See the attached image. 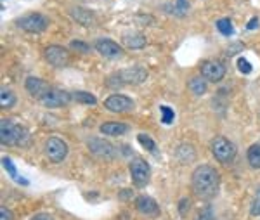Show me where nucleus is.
Segmentation results:
<instances>
[{"instance_id": "nucleus-11", "label": "nucleus", "mask_w": 260, "mask_h": 220, "mask_svg": "<svg viewBox=\"0 0 260 220\" xmlns=\"http://www.w3.org/2000/svg\"><path fill=\"white\" fill-rule=\"evenodd\" d=\"M106 109H110L111 113H127L134 109V101L127 96L121 94H113L104 101Z\"/></svg>"}, {"instance_id": "nucleus-14", "label": "nucleus", "mask_w": 260, "mask_h": 220, "mask_svg": "<svg viewBox=\"0 0 260 220\" xmlns=\"http://www.w3.org/2000/svg\"><path fill=\"white\" fill-rule=\"evenodd\" d=\"M24 85H26V90L30 92L33 97H37V99H40V101H42V97L52 88L47 82H44L42 78H37V77H28Z\"/></svg>"}, {"instance_id": "nucleus-26", "label": "nucleus", "mask_w": 260, "mask_h": 220, "mask_svg": "<svg viewBox=\"0 0 260 220\" xmlns=\"http://www.w3.org/2000/svg\"><path fill=\"white\" fill-rule=\"evenodd\" d=\"M217 29L222 33L224 37H231L234 33V28H233V23H231L229 18H222L217 21Z\"/></svg>"}, {"instance_id": "nucleus-8", "label": "nucleus", "mask_w": 260, "mask_h": 220, "mask_svg": "<svg viewBox=\"0 0 260 220\" xmlns=\"http://www.w3.org/2000/svg\"><path fill=\"white\" fill-rule=\"evenodd\" d=\"M87 146H89V149L92 151V154L99 156V158H104V160H113L118 154V149H116L111 142L104 141V139H99V137H92L90 141L87 142Z\"/></svg>"}, {"instance_id": "nucleus-36", "label": "nucleus", "mask_w": 260, "mask_h": 220, "mask_svg": "<svg viewBox=\"0 0 260 220\" xmlns=\"http://www.w3.org/2000/svg\"><path fill=\"white\" fill-rule=\"evenodd\" d=\"M31 220H52V217H50L49 213H39V215H35Z\"/></svg>"}, {"instance_id": "nucleus-20", "label": "nucleus", "mask_w": 260, "mask_h": 220, "mask_svg": "<svg viewBox=\"0 0 260 220\" xmlns=\"http://www.w3.org/2000/svg\"><path fill=\"white\" fill-rule=\"evenodd\" d=\"M2 165H4V168L7 170V173L11 175V179H14L16 182H19V184H23V185H28V180L23 179V177L19 175L18 170H16V165L12 163L11 158H2Z\"/></svg>"}, {"instance_id": "nucleus-34", "label": "nucleus", "mask_w": 260, "mask_h": 220, "mask_svg": "<svg viewBox=\"0 0 260 220\" xmlns=\"http://www.w3.org/2000/svg\"><path fill=\"white\" fill-rule=\"evenodd\" d=\"M0 220H12V213L6 206H0Z\"/></svg>"}, {"instance_id": "nucleus-15", "label": "nucleus", "mask_w": 260, "mask_h": 220, "mask_svg": "<svg viewBox=\"0 0 260 220\" xmlns=\"http://www.w3.org/2000/svg\"><path fill=\"white\" fill-rule=\"evenodd\" d=\"M136 210L139 213L146 215V217H153V215H158L160 213V206L158 203L149 196H139L136 200Z\"/></svg>"}, {"instance_id": "nucleus-6", "label": "nucleus", "mask_w": 260, "mask_h": 220, "mask_svg": "<svg viewBox=\"0 0 260 220\" xmlns=\"http://www.w3.org/2000/svg\"><path fill=\"white\" fill-rule=\"evenodd\" d=\"M128 170H130V177H132L134 184H136L137 187H144V185L149 182L151 168H149V165L146 160L134 158L128 165Z\"/></svg>"}, {"instance_id": "nucleus-7", "label": "nucleus", "mask_w": 260, "mask_h": 220, "mask_svg": "<svg viewBox=\"0 0 260 220\" xmlns=\"http://www.w3.org/2000/svg\"><path fill=\"white\" fill-rule=\"evenodd\" d=\"M201 77L207 82H220L225 77V66L217 59H208L201 62Z\"/></svg>"}, {"instance_id": "nucleus-27", "label": "nucleus", "mask_w": 260, "mask_h": 220, "mask_svg": "<svg viewBox=\"0 0 260 220\" xmlns=\"http://www.w3.org/2000/svg\"><path fill=\"white\" fill-rule=\"evenodd\" d=\"M160 113H161V123L163 125H170L175 118L174 109L169 108V106H160Z\"/></svg>"}, {"instance_id": "nucleus-13", "label": "nucleus", "mask_w": 260, "mask_h": 220, "mask_svg": "<svg viewBox=\"0 0 260 220\" xmlns=\"http://www.w3.org/2000/svg\"><path fill=\"white\" fill-rule=\"evenodd\" d=\"M118 78L123 83H132V85H139V83L146 82L148 78V71L141 66H134V68H125L118 73Z\"/></svg>"}, {"instance_id": "nucleus-30", "label": "nucleus", "mask_w": 260, "mask_h": 220, "mask_svg": "<svg viewBox=\"0 0 260 220\" xmlns=\"http://www.w3.org/2000/svg\"><path fill=\"white\" fill-rule=\"evenodd\" d=\"M238 70H240L243 75H250L251 73V65L246 61L245 57H240L238 59Z\"/></svg>"}, {"instance_id": "nucleus-4", "label": "nucleus", "mask_w": 260, "mask_h": 220, "mask_svg": "<svg viewBox=\"0 0 260 220\" xmlns=\"http://www.w3.org/2000/svg\"><path fill=\"white\" fill-rule=\"evenodd\" d=\"M44 153L47 156L49 162L61 163L62 160L68 156V144L59 137H49L47 141H45Z\"/></svg>"}, {"instance_id": "nucleus-2", "label": "nucleus", "mask_w": 260, "mask_h": 220, "mask_svg": "<svg viewBox=\"0 0 260 220\" xmlns=\"http://www.w3.org/2000/svg\"><path fill=\"white\" fill-rule=\"evenodd\" d=\"M23 141H28V132L23 127L11 120L0 121V142L4 146H19Z\"/></svg>"}, {"instance_id": "nucleus-32", "label": "nucleus", "mask_w": 260, "mask_h": 220, "mask_svg": "<svg viewBox=\"0 0 260 220\" xmlns=\"http://www.w3.org/2000/svg\"><path fill=\"white\" fill-rule=\"evenodd\" d=\"M189 205H191V201L187 200V198H184V200L179 201V213L182 215V217H186V213L189 211Z\"/></svg>"}, {"instance_id": "nucleus-9", "label": "nucleus", "mask_w": 260, "mask_h": 220, "mask_svg": "<svg viewBox=\"0 0 260 220\" xmlns=\"http://www.w3.org/2000/svg\"><path fill=\"white\" fill-rule=\"evenodd\" d=\"M44 54L47 62L54 68H66L70 65V52L61 45H49Z\"/></svg>"}, {"instance_id": "nucleus-12", "label": "nucleus", "mask_w": 260, "mask_h": 220, "mask_svg": "<svg viewBox=\"0 0 260 220\" xmlns=\"http://www.w3.org/2000/svg\"><path fill=\"white\" fill-rule=\"evenodd\" d=\"M95 50L101 54V56L108 57V59H118L123 56V49L121 45H118L116 42H113L110 39H99L95 42Z\"/></svg>"}, {"instance_id": "nucleus-22", "label": "nucleus", "mask_w": 260, "mask_h": 220, "mask_svg": "<svg viewBox=\"0 0 260 220\" xmlns=\"http://www.w3.org/2000/svg\"><path fill=\"white\" fill-rule=\"evenodd\" d=\"M246 158H248V163H250L251 168H257V170H260V144H253V146L248 147Z\"/></svg>"}, {"instance_id": "nucleus-25", "label": "nucleus", "mask_w": 260, "mask_h": 220, "mask_svg": "<svg viewBox=\"0 0 260 220\" xmlns=\"http://www.w3.org/2000/svg\"><path fill=\"white\" fill-rule=\"evenodd\" d=\"M137 141H139V144H141L142 147H144L146 151H149V153L156 154V144H154V141L149 137V135L139 134V135H137Z\"/></svg>"}, {"instance_id": "nucleus-33", "label": "nucleus", "mask_w": 260, "mask_h": 220, "mask_svg": "<svg viewBox=\"0 0 260 220\" xmlns=\"http://www.w3.org/2000/svg\"><path fill=\"white\" fill-rule=\"evenodd\" d=\"M196 220H215V218H213V213L210 208H205L203 211H200V215Z\"/></svg>"}, {"instance_id": "nucleus-16", "label": "nucleus", "mask_w": 260, "mask_h": 220, "mask_svg": "<svg viewBox=\"0 0 260 220\" xmlns=\"http://www.w3.org/2000/svg\"><path fill=\"white\" fill-rule=\"evenodd\" d=\"M71 16H73V19L77 21L78 24H82V26H85V28H90L95 24L94 12L83 9V7H75V9H71Z\"/></svg>"}, {"instance_id": "nucleus-29", "label": "nucleus", "mask_w": 260, "mask_h": 220, "mask_svg": "<svg viewBox=\"0 0 260 220\" xmlns=\"http://www.w3.org/2000/svg\"><path fill=\"white\" fill-rule=\"evenodd\" d=\"M250 213L253 215V217H260V189L255 194L253 201H251V206H250Z\"/></svg>"}, {"instance_id": "nucleus-5", "label": "nucleus", "mask_w": 260, "mask_h": 220, "mask_svg": "<svg viewBox=\"0 0 260 220\" xmlns=\"http://www.w3.org/2000/svg\"><path fill=\"white\" fill-rule=\"evenodd\" d=\"M16 24L24 29V32L30 33H42L45 32L49 26V19L45 18L44 14H39V12H31V14H26L23 18L16 19Z\"/></svg>"}, {"instance_id": "nucleus-28", "label": "nucleus", "mask_w": 260, "mask_h": 220, "mask_svg": "<svg viewBox=\"0 0 260 220\" xmlns=\"http://www.w3.org/2000/svg\"><path fill=\"white\" fill-rule=\"evenodd\" d=\"M70 47L73 50H77L78 54H87L90 50V45H87L85 42H82V40H73L70 44Z\"/></svg>"}, {"instance_id": "nucleus-24", "label": "nucleus", "mask_w": 260, "mask_h": 220, "mask_svg": "<svg viewBox=\"0 0 260 220\" xmlns=\"http://www.w3.org/2000/svg\"><path fill=\"white\" fill-rule=\"evenodd\" d=\"M16 104V96L12 94L11 90H6V88H2V92H0V106H2L4 109H9L12 106Z\"/></svg>"}, {"instance_id": "nucleus-3", "label": "nucleus", "mask_w": 260, "mask_h": 220, "mask_svg": "<svg viewBox=\"0 0 260 220\" xmlns=\"http://www.w3.org/2000/svg\"><path fill=\"white\" fill-rule=\"evenodd\" d=\"M212 154L222 165H229L236 156V146L225 137H215L212 141Z\"/></svg>"}, {"instance_id": "nucleus-10", "label": "nucleus", "mask_w": 260, "mask_h": 220, "mask_svg": "<svg viewBox=\"0 0 260 220\" xmlns=\"http://www.w3.org/2000/svg\"><path fill=\"white\" fill-rule=\"evenodd\" d=\"M71 101V96L66 90H61V88H50V90L42 97L40 103L45 106V108H61V106H66Z\"/></svg>"}, {"instance_id": "nucleus-23", "label": "nucleus", "mask_w": 260, "mask_h": 220, "mask_svg": "<svg viewBox=\"0 0 260 220\" xmlns=\"http://www.w3.org/2000/svg\"><path fill=\"white\" fill-rule=\"evenodd\" d=\"M73 99L77 101V103L87 104V106H94L95 103H98V99H95V97L92 96L90 92H83V90L75 92V94H73Z\"/></svg>"}, {"instance_id": "nucleus-18", "label": "nucleus", "mask_w": 260, "mask_h": 220, "mask_svg": "<svg viewBox=\"0 0 260 220\" xmlns=\"http://www.w3.org/2000/svg\"><path fill=\"white\" fill-rule=\"evenodd\" d=\"M121 40H123V45L132 50L136 49H142L146 45V37L142 35L139 32H130V33H125L123 37H121Z\"/></svg>"}, {"instance_id": "nucleus-1", "label": "nucleus", "mask_w": 260, "mask_h": 220, "mask_svg": "<svg viewBox=\"0 0 260 220\" xmlns=\"http://www.w3.org/2000/svg\"><path fill=\"white\" fill-rule=\"evenodd\" d=\"M192 191L201 200H212L219 193L220 175L212 165H200L191 175Z\"/></svg>"}, {"instance_id": "nucleus-31", "label": "nucleus", "mask_w": 260, "mask_h": 220, "mask_svg": "<svg viewBox=\"0 0 260 220\" xmlns=\"http://www.w3.org/2000/svg\"><path fill=\"white\" fill-rule=\"evenodd\" d=\"M189 9V4H187V0H177V4H175V12H177L179 16H184Z\"/></svg>"}, {"instance_id": "nucleus-17", "label": "nucleus", "mask_w": 260, "mask_h": 220, "mask_svg": "<svg viewBox=\"0 0 260 220\" xmlns=\"http://www.w3.org/2000/svg\"><path fill=\"white\" fill-rule=\"evenodd\" d=\"M101 134L104 135H110V137H116V135H123L128 132V127L125 123H121V121H106V123H103L99 127Z\"/></svg>"}, {"instance_id": "nucleus-35", "label": "nucleus", "mask_w": 260, "mask_h": 220, "mask_svg": "<svg viewBox=\"0 0 260 220\" xmlns=\"http://www.w3.org/2000/svg\"><path fill=\"white\" fill-rule=\"evenodd\" d=\"M258 26V18L255 16V18H251L250 21H248V24H246V29H255Z\"/></svg>"}, {"instance_id": "nucleus-21", "label": "nucleus", "mask_w": 260, "mask_h": 220, "mask_svg": "<svg viewBox=\"0 0 260 220\" xmlns=\"http://www.w3.org/2000/svg\"><path fill=\"white\" fill-rule=\"evenodd\" d=\"M189 90L192 92L194 96H203L207 92V80L203 77H194L189 80Z\"/></svg>"}, {"instance_id": "nucleus-19", "label": "nucleus", "mask_w": 260, "mask_h": 220, "mask_svg": "<svg viewBox=\"0 0 260 220\" xmlns=\"http://www.w3.org/2000/svg\"><path fill=\"white\" fill-rule=\"evenodd\" d=\"M175 156H177L180 163H191L196 158V151L191 144H180L177 149H175Z\"/></svg>"}]
</instances>
